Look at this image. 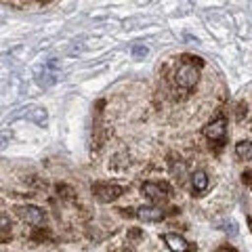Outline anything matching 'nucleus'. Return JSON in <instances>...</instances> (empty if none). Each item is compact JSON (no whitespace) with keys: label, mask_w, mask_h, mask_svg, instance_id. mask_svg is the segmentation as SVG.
Wrapping results in <instances>:
<instances>
[{"label":"nucleus","mask_w":252,"mask_h":252,"mask_svg":"<svg viewBox=\"0 0 252 252\" xmlns=\"http://www.w3.org/2000/svg\"><path fill=\"white\" fill-rule=\"evenodd\" d=\"M93 193H94V198H97L99 202H114L118 200L122 195V187L120 185H107V183H97V185H93Z\"/></svg>","instance_id":"f03ea898"},{"label":"nucleus","mask_w":252,"mask_h":252,"mask_svg":"<svg viewBox=\"0 0 252 252\" xmlns=\"http://www.w3.org/2000/svg\"><path fill=\"white\" fill-rule=\"evenodd\" d=\"M191 185H193V191H195V193L206 191V187H208V177H206V172H204V170L195 172V175L191 177Z\"/></svg>","instance_id":"6e6552de"},{"label":"nucleus","mask_w":252,"mask_h":252,"mask_svg":"<svg viewBox=\"0 0 252 252\" xmlns=\"http://www.w3.org/2000/svg\"><path fill=\"white\" fill-rule=\"evenodd\" d=\"M227 135V120L225 118H217V120H212L206 128H204V137L210 139V141H223Z\"/></svg>","instance_id":"39448f33"},{"label":"nucleus","mask_w":252,"mask_h":252,"mask_svg":"<svg viewBox=\"0 0 252 252\" xmlns=\"http://www.w3.org/2000/svg\"><path fill=\"white\" fill-rule=\"evenodd\" d=\"M141 191H143V195L147 200H152V202H162V200H166L168 195H170V187L168 185H160V183H143L141 185Z\"/></svg>","instance_id":"7ed1b4c3"},{"label":"nucleus","mask_w":252,"mask_h":252,"mask_svg":"<svg viewBox=\"0 0 252 252\" xmlns=\"http://www.w3.org/2000/svg\"><path fill=\"white\" fill-rule=\"evenodd\" d=\"M9 227H11L9 217H6V215H0V231H6Z\"/></svg>","instance_id":"f8f14e48"},{"label":"nucleus","mask_w":252,"mask_h":252,"mask_svg":"<svg viewBox=\"0 0 252 252\" xmlns=\"http://www.w3.org/2000/svg\"><path fill=\"white\" fill-rule=\"evenodd\" d=\"M164 242H166L168 248L175 250V252H185V250L191 248L183 235H177V233H166V235H164Z\"/></svg>","instance_id":"0eeeda50"},{"label":"nucleus","mask_w":252,"mask_h":252,"mask_svg":"<svg viewBox=\"0 0 252 252\" xmlns=\"http://www.w3.org/2000/svg\"><path fill=\"white\" fill-rule=\"evenodd\" d=\"M235 156H238L240 160H244V162L252 160V143L250 141H242V143L235 145Z\"/></svg>","instance_id":"1a4fd4ad"},{"label":"nucleus","mask_w":252,"mask_h":252,"mask_svg":"<svg viewBox=\"0 0 252 252\" xmlns=\"http://www.w3.org/2000/svg\"><path fill=\"white\" fill-rule=\"evenodd\" d=\"M17 215L21 217V220H26L32 227H40L44 223V212L38 206H19Z\"/></svg>","instance_id":"20e7f679"},{"label":"nucleus","mask_w":252,"mask_h":252,"mask_svg":"<svg viewBox=\"0 0 252 252\" xmlns=\"http://www.w3.org/2000/svg\"><path fill=\"white\" fill-rule=\"evenodd\" d=\"M200 80V67L193 65V63H183L179 69H177V84L185 91H191L195 89V84Z\"/></svg>","instance_id":"f257e3e1"},{"label":"nucleus","mask_w":252,"mask_h":252,"mask_svg":"<svg viewBox=\"0 0 252 252\" xmlns=\"http://www.w3.org/2000/svg\"><path fill=\"white\" fill-rule=\"evenodd\" d=\"M135 215L141 219V220H149V223H158V220H162L164 217V210L158 208V206H139L135 210Z\"/></svg>","instance_id":"423d86ee"},{"label":"nucleus","mask_w":252,"mask_h":252,"mask_svg":"<svg viewBox=\"0 0 252 252\" xmlns=\"http://www.w3.org/2000/svg\"><path fill=\"white\" fill-rule=\"evenodd\" d=\"M28 118H30V120H36L38 124H46V112H44V109L42 107H32V112L28 114Z\"/></svg>","instance_id":"9d476101"},{"label":"nucleus","mask_w":252,"mask_h":252,"mask_svg":"<svg viewBox=\"0 0 252 252\" xmlns=\"http://www.w3.org/2000/svg\"><path fill=\"white\" fill-rule=\"evenodd\" d=\"M132 55H135V57H143V55H147V49H143V46H137V49H132Z\"/></svg>","instance_id":"ddd939ff"},{"label":"nucleus","mask_w":252,"mask_h":252,"mask_svg":"<svg viewBox=\"0 0 252 252\" xmlns=\"http://www.w3.org/2000/svg\"><path fill=\"white\" fill-rule=\"evenodd\" d=\"M11 139H13V130H2L0 132V147H6Z\"/></svg>","instance_id":"9b49d317"}]
</instances>
